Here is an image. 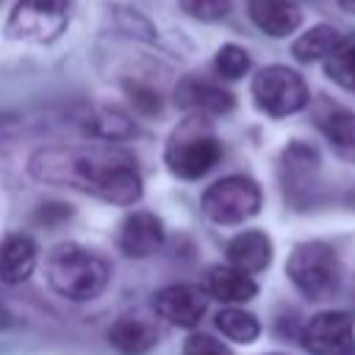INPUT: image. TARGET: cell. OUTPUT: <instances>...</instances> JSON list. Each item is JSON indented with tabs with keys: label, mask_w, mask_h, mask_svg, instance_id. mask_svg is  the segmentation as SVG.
<instances>
[{
	"label": "cell",
	"mask_w": 355,
	"mask_h": 355,
	"mask_svg": "<svg viewBox=\"0 0 355 355\" xmlns=\"http://www.w3.org/2000/svg\"><path fill=\"white\" fill-rule=\"evenodd\" d=\"M8 322H11V319H8V311H6L3 305H0V327H6Z\"/></svg>",
	"instance_id": "obj_28"
},
{
	"label": "cell",
	"mask_w": 355,
	"mask_h": 355,
	"mask_svg": "<svg viewBox=\"0 0 355 355\" xmlns=\"http://www.w3.org/2000/svg\"><path fill=\"white\" fill-rule=\"evenodd\" d=\"M164 244V225L150 211H136L125 216L119 227V250L128 258H147Z\"/></svg>",
	"instance_id": "obj_11"
},
{
	"label": "cell",
	"mask_w": 355,
	"mask_h": 355,
	"mask_svg": "<svg viewBox=\"0 0 355 355\" xmlns=\"http://www.w3.org/2000/svg\"><path fill=\"white\" fill-rule=\"evenodd\" d=\"M178 105L202 114H227L233 108V94L205 78H183L175 92Z\"/></svg>",
	"instance_id": "obj_14"
},
{
	"label": "cell",
	"mask_w": 355,
	"mask_h": 355,
	"mask_svg": "<svg viewBox=\"0 0 355 355\" xmlns=\"http://www.w3.org/2000/svg\"><path fill=\"white\" fill-rule=\"evenodd\" d=\"M324 72L341 89L355 92V36L338 39V44L324 58Z\"/></svg>",
	"instance_id": "obj_21"
},
{
	"label": "cell",
	"mask_w": 355,
	"mask_h": 355,
	"mask_svg": "<svg viewBox=\"0 0 355 355\" xmlns=\"http://www.w3.org/2000/svg\"><path fill=\"white\" fill-rule=\"evenodd\" d=\"M108 341H111V347L119 349L122 355H144L147 349L155 347L158 330H155V324H150L144 316L128 313V316H122V319H116V322L111 324Z\"/></svg>",
	"instance_id": "obj_18"
},
{
	"label": "cell",
	"mask_w": 355,
	"mask_h": 355,
	"mask_svg": "<svg viewBox=\"0 0 355 355\" xmlns=\"http://www.w3.org/2000/svg\"><path fill=\"white\" fill-rule=\"evenodd\" d=\"M128 94L133 100V105L144 114H158L161 111V103H158V94L144 89V86H128Z\"/></svg>",
	"instance_id": "obj_26"
},
{
	"label": "cell",
	"mask_w": 355,
	"mask_h": 355,
	"mask_svg": "<svg viewBox=\"0 0 355 355\" xmlns=\"http://www.w3.org/2000/svg\"><path fill=\"white\" fill-rule=\"evenodd\" d=\"M36 266V244L25 233H11L0 241V280L6 286L25 283Z\"/></svg>",
	"instance_id": "obj_13"
},
{
	"label": "cell",
	"mask_w": 355,
	"mask_h": 355,
	"mask_svg": "<svg viewBox=\"0 0 355 355\" xmlns=\"http://www.w3.org/2000/svg\"><path fill=\"white\" fill-rule=\"evenodd\" d=\"M44 275L55 294L75 300V302L100 297L111 280L108 263L97 252H92L75 241H67V244H58L50 250Z\"/></svg>",
	"instance_id": "obj_2"
},
{
	"label": "cell",
	"mask_w": 355,
	"mask_h": 355,
	"mask_svg": "<svg viewBox=\"0 0 355 355\" xmlns=\"http://www.w3.org/2000/svg\"><path fill=\"white\" fill-rule=\"evenodd\" d=\"M205 294L219 302H247L258 294V283L239 266H214L205 275Z\"/></svg>",
	"instance_id": "obj_16"
},
{
	"label": "cell",
	"mask_w": 355,
	"mask_h": 355,
	"mask_svg": "<svg viewBox=\"0 0 355 355\" xmlns=\"http://www.w3.org/2000/svg\"><path fill=\"white\" fill-rule=\"evenodd\" d=\"M261 186L247 175H230L202 191V214L214 225H241L261 211Z\"/></svg>",
	"instance_id": "obj_4"
},
{
	"label": "cell",
	"mask_w": 355,
	"mask_h": 355,
	"mask_svg": "<svg viewBox=\"0 0 355 355\" xmlns=\"http://www.w3.org/2000/svg\"><path fill=\"white\" fill-rule=\"evenodd\" d=\"M183 355H233V352L208 333H191L183 344Z\"/></svg>",
	"instance_id": "obj_25"
},
{
	"label": "cell",
	"mask_w": 355,
	"mask_h": 355,
	"mask_svg": "<svg viewBox=\"0 0 355 355\" xmlns=\"http://www.w3.org/2000/svg\"><path fill=\"white\" fill-rule=\"evenodd\" d=\"M349 355H355V349H352V352H349Z\"/></svg>",
	"instance_id": "obj_29"
},
{
	"label": "cell",
	"mask_w": 355,
	"mask_h": 355,
	"mask_svg": "<svg viewBox=\"0 0 355 355\" xmlns=\"http://www.w3.org/2000/svg\"><path fill=\"white\" fill-rule=\"evenodd\" d=\"M214 324H216V330L225 338H230L236 344H252L261 336V322L250 311H241V308H225V311H219L216 319H214Z\"/></svg>",
	"instance_id": "obj_20"
},
{
	"label": "cell",
	"mask_w": 355,
	"mask_h": 355,
	"mask_svg": "<svg viewBox=\"0 0 355 355\" xmlns=\"http://www.w3.org/2000/svg\"><path fill=\"white\" fill-rule=\"evenodd\" d=\"M300 341L311 355H349L355 349L352 316L344 311H322L302 327Z\"/></svg>",
	"instance_id": "obj_8"
},
{
	"label": "cell",
	"mask_w": 355,
	"mask_h": 355,
	"mask_svg": "<svg viewBox=\"0 0 355 355\" xmlns=\"http://www.w3.org/2000/svg\"><path fill=\"white\" fill-rule=\"evenodd\" d=\"M316 125L324 133V139L330 141V147L344 161L355 164V111L341 108L330 100H322L319 111H316Z\"/></svg>",
	"instance_id": "obj_12"
},
{
	"label": "cell",
	"mask_w": 355,
	"mask_h": 355,
	"mask_svg": "<svg viewBox=\"0 0 355 355\" xmlns=\"http://www.w3.org/2000/svg\"><path fill=\"white\" fill-rule=\"evenodd\" d=\"M28 172L42 183L72 186L114 205H130L141 197L136 161L111 147H44L31 155Z\"/></svg>",
	"instance_id": "obj_1"
},
{
	"label": "cell",
	"mask_w": 355,
	"mask_h": 355,
	"mask_svg": "<svg viewBox=\"0 0 355 355\" xmlns=\"http://www.w3.org/2000/svg\"><path fill=\"white\" fill-rule=\"evenodd\" d=\"M247 14L266 36L275 39L294 33L302 22V14L291 0H250Z\"/></svg>",
	"instance_id": "obj_15"
},
{
	"label": "cell",
	"mask_w": 355,
	"mask_h": 355,
	"mask_svg": "<svg viewBox=\"0 0 355 355\" xmlns=\"http://www.w3.org/2000/svg\"><path fill=\"white\" fill-rule=\"evenodd\" d=\"M338 6H341L347 14H355V0H338Z\"/></svg>",
	"instance_id": "obj_27"
},
{
	"label": "cell",
	"mask_w": 355,
	"mask_h": 355,
	"mask_svg": "<svg viewBox=\"0 0 355 355\" xmlns=\"http://www.w3.org/2000/svg\"><path fill=\"white\" fill-rule=\"evenodd\" d=\"M227 261L239 266L241 272H263L272 261V241L263 230H244L230 239L227 244Z\"/></svg>",
	"instance_id": "obj_17"
},
{
	"label": "cell",
	"mask_w": 355,
	"mask_h": 355,
	"mask_svg": "<svg viewBox=\"0 0 355 355\" xmlns=\"http://www.w3.org/2000/svg\"><path fill=\"white\" fill-rule=\"evenodd\" d=\"M252 100L263 114L280 119L308 105V86L294 69L272 64L252 78Z\"/></svg>",
	"instance_id": "obj_6"
},
{
	"label": "cell",
	"mask_w": 355,
	"mask_h": 355,
	"mask_svg": "<svg viewBox=\"0 0 355 355\" xmlns=\"http://www.w3.org/2000/svg\"><path fill=\"white\" fill-rule=\"evenodd\" d=\"M230 6H233V0H180V8L200 22H216V19L227 17Z\"/></svg>",
	"instance_id": "obj_23"
},
{
	"label": "cell",
	"mask_w": 355,
	"mask_h": 355,
	"mask_svg": "<svg viewBox=\"0 0 355 355\" xmlns=\"http://www.w3.org/2000/svg\"><path fill=\"white\" fill-rule=\"evenodd\" d=\"M219 158L222 144L200 119H186L180 128H175L164 153L169 172L180 180H197L208 175L219 164Z\"/></svg>",
	"instance_id": "obj_3"
},
{
	"label": "cell",
	"mask_w": 355,
	"mask_h": 355,
	"mask_svg": "<svg viewBox=\"0 0 355 355\" xmlns=\"http://www.w3.org/2000/svg\"><path fill=\"white\" fill-rule=\"evenodd\" d=\"M214 67H216V72L222 78L236 80L250 69V53L244 47H239V44H225V47H219V53L214 58Z\"/></svg>",
	"instance_id": "obj_22"
},
{
	"label": "cell",
	"mask_w": 355,
	"mask_h": 355,
	"mask_svg": "<svg viewBox=\"0 0 355 355\" xmlns=\"http://www.w3.org/2000/svg\"><path fill=\"white\" fill-rule=\"evenodd\" d=\"M205 305H208V297L194 288V286H186V283H175V286H164L155 297H153V308L155 313L175 324V327H194L202 313H205Z\"/></svg>",
	"instance_id": "obj_10"
},
{
	"label": "cell",
	"mask_w": 355,
	"mask_h": 355,
	"mask_svg": "<svg viewBox=\"0 0 355 355\" xmlns=\"http://www.w3.org/2000/svg\"><path fill=\"white\" fill-rule=\"evenodd\" d=\"M286 275L308 300H322L338 283V255L324 241H302L291 250Z\"/></svg>",
	"instance_id": "obj_5"
},
{
	"label": "cell",
	"mask_w": 355,
	"mask_h": 355,
	"mask_svg": "<svg viewBox=\"0 0 355 355\" xmlns=\"http://www.w3.org/2000/svg\"><path fill=\"white\" fill-rule=\"evenodd\" d=\"M92 130L97 136H105V139H122V136H130L133 125L119 111H100L92 122Z\"/></svg>",
	"instance_id": "obj_24"
},
{
	"label": "cell",
	"mask_w": 355,
	"mask_h": 355,
	"mask_svg": "<svg viewBox=\"0 0 355 355\" xmlns=\"http://www.w3.org/2000/svg\"><path fill=\"white\" fill-rule=\"evenodd\" d=\"M338 39H341V33H338L333 25H313L311 31H305V33L291 44V53H294L297 61H305V64L322 61V58H327V53L338 44Z\"/></svg>",
	"instance_id": "obj_19"
},
{
	"label": "cell",
	"mask_w": 355,
	"mask_h": 355,
	"mask_svg": "<svg viewBox=\"0 0 355 355\" xmlns=\"http://www.w3.org/2000/svg\"><path fill=\"white\" fill-rule=\"evenodd\" d=\"M319 178V155L313 147L294 141L283 150L280 158V180L283 191L294 205H302L305 200L313 197V186Z\"/></svg>",
	"instance_id": "obj_9"
},
{
	"label": "cell",
	"mask_w": 355,
	"mask_h": 355,
	"mask_svg": "<svg viewBox=\"0 0 355 355\" xmlns=\"http://www.w3.org/2000/svg\"><path fill=\"white\" fill-rule=\"evenodd\" d=\"M69 0H19L8 17L6 33L22 42H50L67 25Z\"/></svg>",
	"instance_id": "obj_7"
}]
</instances>
